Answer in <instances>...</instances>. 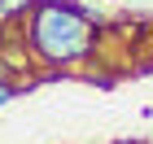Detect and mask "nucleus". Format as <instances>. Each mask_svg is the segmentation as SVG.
Here are the masks:
<instances>
[{
  "label": "nucleus",
  "instance_id": "obj_2",
  "mask_svg": "<svg viewBox=\"0 0 153 144\" xmlns=\"http://www.w3.org/2000/svg\"><path fill=\"white\" fill-rule=\"evenodd\" d=\"M13 96H18V83H9V79H0V109L9 105Z\"/></svg>",
  "mask_w": 153,
  "mask_h": 144
},
{
  "label": "nucleus",
  "instance_id": "obj_1",
  "mask_svg": "<svg viewBox=\"0 0 153 144\" xmlns=\"http://www.w3.org/2000/svg\"><path fill=\"white\" fill-rule=\"evenodd\" d=\"M22 44L35 52L44 66H74V61H88L96 52V13L79 9L74 0L66 4H35V9L22 18Z\"/></svg>",
  "mask_w": 153,
  "mask_h": 144
},
{
  "label": "nucleus",
  "instance_id": "obj_3",
  "mask_svg": "<svg viewBox=\"0 0 153 144\" xmlns=\"http://www.w3.org/2000/svg\"><path fill=\"white\" fill-rule=\"evenodd\" d=\"M35 4H66V0H35Z\"/></svg>",
  "mask_w": 153,
  "mask_h": 144
}]
</instances>
